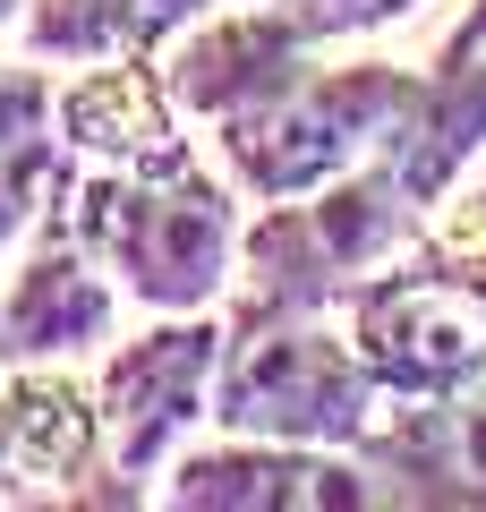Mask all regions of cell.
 I'll return each instance as SVG.
<instances>
[{
  "label": "cell",
  "instance_id": "1",
  "mask_svg": "<svg viewBox=\"0 0 486 512\" xmlns=\"http://www.w3.org/2000/svg\"><path fill=\"white\" fill-rule=\"evenodd\" d=\"M486 154V52L427 60V94L393 120L359 171L316 197L265 205L239 239V299L256 308H342L376 265H393Z\"/></svg>",
  "mask_w": 486,
  "mask_h": 512
},
{
  "label": "cell",
  "instance_id": "2",
  "mask_svg": "<svg viewBox=\"0 0 486 512\" xmlns=\"http://www.w3.org/2000/svg\"><path fill=\"white\" fill-rule=\"evenodd\" d=\"M69 222L94 256L111 265L137 308L154 316H188V308H214L222 282H239V180L197 163V146L162 154V163H77Z\"/></svg>",
  "mask_w": 486,
  "mask_h": 512
},
{
  "label": "cell",
  "instance_id": "3",
  "mask_svg": "<svg viewBox=\"0 0 486 512\" xmlns=\"http://www.w3.org/2000/svg\"><path fill=\"white\" fill-rule=\"evenodd\" d=\"M342 325L384 402H435L486 376V180L452 188L444 214L342 299Z\"/></svg>",
  "mask_w": 486,
  "mask_h": 512
},
{
  "label": "cell",
  "instance_id": "4",
  "mask_svg": "<svg viewBox=\"0 0 486 512\" xmlns=\"http://www.w3.org/2000/svg\"><path fill=\"white\" fill-rule=\"evenodd\" d=\"M418 94H427V69H393V60H342V69H324V52H307L265 94H248L239 111L214 120L222 171L256 205L316 197V188L359 171L393 137V120Z\"/></svg>",
  "mask_w": 486,
  "mask_h": 512
},
{
  "label": "cell",
  "instance_id": "5",
  "mask_svg": "<svg viewBox=\"0 0 486 512\" xmlns=\"http://www.w3.org/2000/svg\"><path fill=\"white\" fill-rule=\"evenodd\" d=\"M342 308H256L239 299L214 367V427L222 436H273V444H342L384 419V384L359 359Z\"/></svg>",
  "mask_w": 486,
  "mask_h": 512
},
{
  "label": "cell",
  "instance_id": "6",
  "mask_svg": "<svg viewBox=\"0 0 486 512\" xmlns=\"http://www.w3.org/2000/svg\"><path fill=\"white\" fill-rule=\"evenodd\" d=\"M222 333L231 316L188 308L162 325L128 333L94 376V410H103V453L120 478L128 512L154 504V478L188 453V427L214 419V367H222Z\"/></svg>",
  "mask_w": 486,
  "mask_h": 512
},
{
  "label": "cell",
  "instance_id": "7",
  "mask_svg": "<svg viewBox=\"0 0 486 512\" xmlns=\"http://www.w3.org/2000/svg\"><path fill=\"white\" fill-rule=\"evenodd\" d=\"M0 504H94L128 512L103 453L94 384H77L60 359L0 367Z\"/></svg>",
  "mask_w": 486,
  "mask_h": 512
},
{
  "label": "cell",
  "instance_id": "8",
  "mask_svg": "<svg viewBox=\"0 0 486 512\" xmlns=\"http://www.w3.org/2000/svg\"><path fill=\"white\" fill-rule=\"evenodd\" d=\"M171 512H376L384 487L359 453L342 444H273V436H231L197 444L162 470Z\"/></svg>",
  "mask_w": 486,
  "mask_h": 512
},
{
  "label": "cell",
  "instance_id": "9",
  "mask_svg": "<svg viewBox=\"0 0 486 512\" xmlns=\"http://www.w3.org/2000/svg\"><path fill=\"white\" fill-rule=\"evenodd\" d=\"M393 512H486V376L452 384L435 402H384L359 436Z\"/></svg>",
  "mask_w": 486,
  "mask_h": 512
},
{
  "label": "cell",
  "instance_id": "10",
  "mask_svg": "<svg viewBox=\"0 0 486 512\" xmlns=\"http://www.w3.org/2000/svg\"><path fill=\"white\" fill-rule=\"evenodd\" d=\"M111 316H120V282L111 265L77 239L69 205L26 231L18 265L0 274V333H9V359H86L94 342H111Z\"/></svg>",
  "mask_w": 486,
  "mask_h": 512
},
{
  "label": "cell",
  "instance_id": "11",
  "mask_svg": "<svg viewBox=\"0 0 486 512\" xmlns=\"http://www.w3.org/2000/svg\"><path fill=\"white\" fill-rule=\"evenodd\" d=\"M60 128L77 163H162L188 146V111L162 77V60H94L77 86H60Z\"/></svg>",
  "mask_w": 486,
  "mask_h": 512
},
{
  "label": "cell",
  "instance_id": "12",
  "mask_svg": "<svg viewBox=\"0 0 486 512\" xmlns=\"http://www.w3.org/2000/svg\"><path fill=\"white\" fill-rule=\"evenodd\" d=\"M69 188H77V146L60 128V94L43 60L35 69L0 60V248L26 239Z\"/></svg>",
  "mask_w": 486,
  "mask_h": 512
},
{
  "label": "cell",
  "instance_id": "13",
  "mask_svg": "<svg viewBox=\"0 0 486 512\" xmlns=\"http://www.w3.org/2000/svg\"><path fill=\"white\" fill-rule=\"evenodd\" d=\"M222 0H26L18 43L52 69H94V60H162L197 18Z\"/></svg>",
  "mask_w": 486,
  "mask_h": 512
},
{
  "label": "cell",
  "instance_id": "14",
  "mask_svg": "<svg viewBox=\"0 0 486 512\" xmlns=\"http://www.w3.org/2000/svg\"><path fill=\"white\" fill-rule=\"evenodd\" d=\"M256 9H282V18L307 26L316 43H350V35H376V26L410 18L418 0H256Z\"/></svg>",
  "mask_w": 486,
  "mask_h": 512
},
{
  "label": "cell",
  "instance_id": "15",
  "mask_svg": "<svg viewBox=\"0 0 486 512\" xmlns=\"http://www.w3.org/2000/svg\"><path fill=\"white\" fill-rule=\"evenodd\" d=\"M486 52V0H469L461 9V26H452L444 43H435V60H478Z\"/></svg>",
  "mask_w": 486,
  "mask_h": 512
},
{
  "label": "cell",
  "instance_id": "16",
  "mask_svg": "<svg viewBox=\"0 0 486 512\" xmlns=\"http://www.w3.org/2000/svg\"><path fill=\"white\" fill-rule=\"evenodd\" d=\"M26 18V0H0V26H18Z\"/></svg>",
  "mask_w": 486,
  "mask_h": 512
},
{
  "label": "cell",
  "instance_id": "17",
  "mask_svg": "<svg viewBox=\"0 0 486 512\" xmlns=\"http://www.w3.org/2000/svg\"><path fill=\"white\" fill-rule=\"evenodd\" d=\"M0 367H9V333H0Z\"/></svg>",
  "mask_w": 486,
  "mask_h": 512
}]
</instances>
